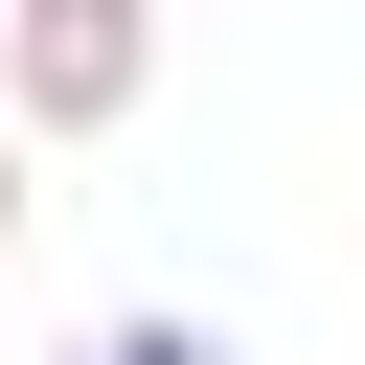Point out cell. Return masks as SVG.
Here are the masks:
<instances>
[{"label": "cell", "mask_w": 365, "mask_h": 365, "mask_svg": "<svg viewBox=\"0 0 365 365\" xmlns=\"http://www.w3.org/2000/svg\"><path fill=\"white\" fill-rule=\"evenodd\" d=\"M68 365H251V342H228V319H160V297H137V319H91Z\"/></svg>", "instance_id": "2"}, {"label": "cell", "mask_w": 365, "mask_h": 365, "mask_svg": "<svg viewBox=\"0 0 365 365\" xmlns=\"http://www.w3.org/2000/svg\"><path fill=\"white\" fill-rule=\"evenodd\" d=\"M160 23L182 0H0V114L23 137H114L160 91Z\"/></svg>", "instance_id": "1"}, {"label": "cell", "mask_w": 365, "mask_h": 365, "mask_svg": "<svg viewBox=\"0 0 365 365\" xmlns=\"http://www.w3.org/2000/svg\"><path fill=\"white\" fill-rule=\"evenodd\" d=\"M23 205H46V182H23V114H0V274H23Z\"/></svg>", "instance_id": "3"}]
</instances>
